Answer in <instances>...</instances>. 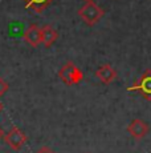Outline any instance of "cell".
<instances>
[{"label": "cell", "instance_id": "2", "mask_svg": "<svg viewBox=\"0 0 151 153\" xmlns=\"http://www.w3.org/2000/svg\"><path fill=\"white\" fill-rule=\"evenodd\" d=\"M78 15H80V17L86 24L92 27V25L97 24V23L102 19L103 15H105V11L92 0V1H86L85 4L78 10Z\"/></svg>", "mask_w": 151, "mask_h": 153}, {"label": "cell", "instance_id": "4", "mask_svg": "<svg viewBox=\"0 0 151 153\" xmlns=\"http://www.w3.org/2000/svg\"><path fill=\"white\" fill-rule=\"evenodd\" d=\"M4 141L10 148H12L13 151H20L24 146L25 141H27V136L23 133V131H20L17 126H13L7 134H4Z\"/></svg>", "mask_w": 151, "mask_h": 153}, {"label": "cell", "instance_id": "5", "mask_svg": "<svg viewBox=\"0 0 151 153\" xmlns=\"http://www.w3.org/2000/svg\"><path fill=\"white\" fill-rule=\"evenodd\" d=\"M127 131H129V133L131 134L134 139L141 140V139H143L147 133H149L150 128H149V125L143 121V120L135 119V120H133V121L129 124V126H127Z\"/></svg>", "mask_w": 151, "mask_h": 153}, {"label": "cell", "instance_id": "6", "mask_svg": "<svg viewBox=\"0 0 151 153\" xmlns=\"http://www.w3.org/2000/svg\"><path fill=\"white\" fill-rule=\"evenodd\" d=\"M24 40L32 47H39L41 44V27L37 24H31L23 35Z\"/></svg>", "mask_w": 151, "mask_h": 153}, {"label": "cell", "instance_id": "3", "mask_svg": "<svg viewBox=\"0 0 151 153\" xmlns=\"http://www.w3.org/2000/svg\"><path fill=\"white\" fill-rule=\"evenodd\" d=\"M130 92H139L146 100L151 101V69H146L143 75L135 81L130 88H127Z\"/></svg>", "mask_w": 151, "mask_h": 153}, {"label": "cell", "instance_id": "14", "mask_svg": "<svg viewBox=\"0 0 151 153\" xmlns=\"http://www.w3.org/2000/svg\"><path fill=\"white\" fill-rule=\"evenodd\" d=\"M85 1H92V0H85Z\"/></svg>", "mask_w": 151, "mask_h": 153}, {"label": "cell", "instance_id": "10", "mask_svg": "<svg viewBox=\"0 0 151 153\" xmlns=\"http://www.w3.org/2000/svg\"><path fill=\"white\" fill-rule=\"evenodd\" d=\"M10 89V85H8V83L4 80V79L0 76V97H1L3 95H4L7 91Z\"/></svg>", "mask_w": 151, "mask_h": 153}, {"label": "cell", "instance_id": "13", "mask_svg": "<svg viewBox=\"0 0 151 153\" xmlns=\"http://www.w3.org/2000/svg\"><path fill=\"white\" fill-rule=\"evenodd\" d=\"M3 111V104H1V101H0V112Z\"/></svg>", "mask_w": 151, "mask_h": 153}, {"label": "cell", "instance_id": "1", "mask_svg": "<svg viewBox=\"0 0 151 153\" xmlns=\"http://www.w3.org/2000/svg\"><path fill=\"white\" fill-rule=\"evenodd\" d=\"M59 77L62 83H65L69 87H73L84 80V73L73 61H66L59 71Z\"/></svg>", "mask_w": 151, "mask_h": 153}, {"label": "cell", "instance_id": "12", "mask_svg": "<svg viewBox=\"0 0 151 153\" xmlns=\"http://www.w3.org/2000/svg\"><path fill=\"white\" fill-rule=\"evenodd\" d=\"M3 137H4V132H3V131H1V128H0V140H1Z\"/></svg>", "mask_w": 151, "mask_h": 153}, {"label": "cell", "instance_id": "8", "mask_svg": "<svg viewBox=\"0 0 151 153\" xmlns=\"http://www.w3.org/2000/svg\"><path fill=\"white\" fill-rule=\"evenodd\" d=\"M59 37V32L56 31L52 25H44L41 27V44H44V47L49 48Z\"/></svg>", "mask_w": 151, "mask_h": 153}, {"label": "cell", "instance_id": "9", "mask_svg": "<svg viewBox=\"0 0 151 153\" xmlns=\"http://www.w3.org/2000/svg\"><path fill=\"white\" fill-rule=\"evenodd\" d=\"M23 1L25 3V8L41 13L53 3V0H23Z\"/></svg>", "mask_w": 151, "mask_h": 153}, {"label": "cell", "instance_id": "7", "mask_svg": "<svg viewBox=\"0 0 151 153\" xmlns=\"http://www.w3.org/2000/svg\"><path fill=\"white\" fill-rule=\"evenodd\" d=\"M95 76H97L103 84H110L117 77V71L113 68L110 64H105V65L100 67V68L95 71Z\"/></svg>", "mask_w": 151, "mask_h": 153}, {"label": "cell", "instance_id": "11", "mask_svg": "<svg viewBox=\"0 0 151 153\" xmlns=\"http://www.w3.org/2000/svg\"><path fill=\"white\" fill-rule=\"evenodd\" d=\"M36 153H54L53 149H51L49 146H41Z\"/></svg>", "mask_w": 151, "mask_h": 153}]
</instances>
